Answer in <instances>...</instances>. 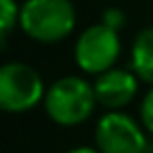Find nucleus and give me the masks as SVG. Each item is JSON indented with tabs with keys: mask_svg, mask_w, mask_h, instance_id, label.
Returning <instances> with one entry per match:
<instances>
[{
	"mask_svg": "<svg viewBox=\"0 0 153 153\" xmlns=\"http://www.w3.org/2000/svg\"><path fill=\"white\" fill-rule=\"evenodd\" d=\"M132 67L136 76L153 84V27H145L132 46Z\"/></svg>",
	"mask_w": 153,
	"mask_h": 153,
	"instance_id": "nucleus-7",
	"label": "nucleus"
},
{
	"mask_svg": "<svg viewBox=\"0 0 153 153\" xmlns=\"http://www.w3.org/2000/svg\"><path fill=\"white\" fill-rule=\"evenodd\" d=\"M136 88H138V82L130 71L113 69V67L99 74V78L94 82L97 101L107 109H120V107L128 105L134 99Z\"/></svg>",
	"mask_w": 153,
	"mask_h": 153,
	"instance_id": "nucleus-6",
	"label": "nucleus"
},
{
	"mask_svg": "<svg viewBox=\"0 0 153 153\" xmlns=\"http://www.w3.org/2000/svg\"><path fill=\"white\" fill-rule=\"evenodd\" d=\"M19 25L38 42H59L71 34L76 11L69 0H27L19 11Z\"/></svg>",
	"mask_w": 153,
	"mask_h": 153,
	"instance_id": "nucleus-1",
	"label": "nucleus"
},
{
	"mask_svg": "<svg viewBox=\"0 0 153 153\" xmlns=\"http://www.w3.org/2000/svg\"><path fill=\"white\" fill-rule=\"evenodd\" d=\"M103 23L109 25V27H113V30H120V27H124L126 17H124V13L120 9H107L103 13Z\"/></svg>",
	"mask_w": 153,
	"mask_h": 153,
	"instance_id": "nucleus-10",
	"label": "nucleus"
},
{
	"mask_svg": "<svg viewBox=\"0 0 153 153\" xmlns=\"http://www.w3.org/2000/svg\"><path fill=\"white\" fill-rule=\"evenodd\" d=\"M67 153H101V149H92V147H76Z\"/></svg>",
	"mask_w": 153,
	"mask_h": 153,
	"instance_id": "nucleus-11",
	"label": "nucleus"
},
{
	"mask_svg": "<svg viewBox=\"0 0 153 153\" xmlns=\"http://www.w3.org/2000/svg\"><path fill=\"white\" fill-rule=\"evenodd\" d=\"M94 140L101 153H145L147 138L140 126L126 113H105L94 130Z\"/></svg>",
	"mask_w": 153,
	"mask_h": 153,
	"instance_id": "nucleus-5",
	"label": "nucleus"
},
{
	"mask_svg": "<svg viewBox=\"0 0 153 153\" xmlns=\"http://www.w3.org/2000/svg\"><path fill=\"white\" fill-rule=\"evenodd\" d=\"M94 103H97L94 86H90L86 80L78 76H65L57 80L44 97L46 113L59 126L82 124L84 120L90 117Z\"/></svg>",
	"mask_w": 153,
	"mask_h": 153,
	"instance_id": "nucleus-2",
	"label": "nucleus"
},
{
	"mask_svg": "<svg viewBox=\"0 0 153 153\" xmlns=\"http://www.w3.org/2000/svg\"><path fill=\"white\" fill-rule=\"evenodd\" d=\"M44 82L25 63H7L0 69V107L9 113H23L40 103Z\"/></svg>",
	"mask_w": 153,
	"mask_h": 153,
	"instance_id": "nucleus-3",
	"label": "nucleus"
},
{
	"mask_svg": "<svg viewBox=\"0 0 153 153\" xmlns=\"http://www.w3.org/2000/svg\"><path fill=\"white\" fill-rule=\"evenodd\" d=\"M140 120L145 124V128L153 134V88L145 94L143 105H140Z\"/></svg>",
	"mask_w": 153,
	"mask_h": 153,
	"instance_id": "nucleus-9",
	"label": "nucleus"
},
{
	"mask_svg": "<svg viewBox=\"0 0 153 153\" xmlns=\"http://www.w3.org/2000/svg\"><path fill=\"white\" fill-rule=\"evenodd\" d=\"M74 55H76L78 67L88 74H103V71L111 69L120 55L117 30H113L105 23L90 25L78 38Z\"/></svg>",
	"mask_w": 153,
	"mask_h": 153,
	"instance_id": "nucleus-4",
	"label": "nucleus"
},
{
	"mask_svg": "<svg viewBox=\"0 0 153 153\" xmlns=\"http://www.w3.org/2000/svg\"><path fill=\"white\" fill-rule=\"evenodd\" d=\"M19 11L21 9H17L15 0H0V34H2V40H7L9 32L19 21Z\"/></svg>",
	"mask_w": 153,
	"mask_h": 153,
	"instance_id": "nucleus-8",
	"label": "nucleus"
}]
</instances>
